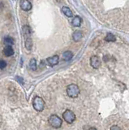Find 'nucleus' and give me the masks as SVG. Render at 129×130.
Wrapping results in <instances>:
<instances>
[{"label":"nucleus","instance_id":"nucleus-1","mask_svg":"<svg viewBox=\"0 0 129 130\" xmlns=\"http://www.w3.org/2000/svg\"><path fill=\"white\" fill-rule=\"evenodd\" d=\"M80 88L76 84H71L67 85V94L68 97L71 98V99H76L80 94Z\"/></svg>","mask_w":129,"mask_h":130},{"label":"nucleus","instance_id":"nucleus-2","mask_svg":"<svg viewBox=\"0 0 129 130\" xmlns=\"http://www.w3.org/2000/svg\"><path fill=\"white\" fill-rule=\"evenodd\" d=\"M33 107L37 111L42 112L45 108V102L41 97L36 96L33 100Z\"/></svg>","mask_w":129,"mask_h":130},{"label":"nucleus","instance_id":"nucleus-3","mask_svg":"<svg viewBox=\"0 0 129 130\" xmlns=\"http://www.w3.org/2000/svg\"><path fill=\"white\" fill-rule=\"evenodd\" d=\"M49 124L54 128H59L63 124V120L56 115H51L49 117Z\"/></svg>","mask_w":129,"mask_h":130},{"label":"nucleus","instance_id":"nucleus-4","mask_svg":"<svg viewBox=\"0 0 129 130\" xmlns=\"http://www.w3.org/2000/svg\"><path fill=\"white\" fill-rule=\"evenodd\" d=\"M63 118L67 124H72L76 120V115L70 110H66L63 113Z\"/></svg>","mask_w":129,"mask_h":130},{"label":"nucleus","instance_id":"nucleus-5","mask_svg":"<svg viewBox=\"0 0 129 130\" xmlns=\"http://www.w3.org/2000/svg\"><path fill=\"white\" fill-rule=\"evenodd\" d=\"M101 64H102V61H101L100 58L97 55H93L90 58V65L92 68L95 69H98L100 68Z\"/></svg>","mask_w":129,"mask_h":130},{"label":"nucleus","instance_id":"nucleus-6","mask_svg":"<svg viewBox=\"0 0 129 130\" xmlns=\"http://www.w3.org/2000/svg\"><path fill=\"white\" fill-rule=\"evenodd\" d=\"M20 7L21 8L25 11H29L32 9L33 5L29 0H21L20 1Z\"/></svg>","mask_w":129,"mask_h":130},{"label":"nucleus","instance_id":"nucleus-7","mask_svg":"<svg viewBox=\"0 0 129 130\" xmlns=\"http://www.w3.org/2000/svg\"><path fill=\"white\" fill-rule=\"evenodd\" d=\"M46 62L51 67H54L55 65H57L59 62V55H53L51 57H49V58L46 59Z\"/></svg>","mask_w":129,"mask_h":130},{"label":"nucleus","instance_id":"nucleus-8","mask_svg":"<svg viewBox=\"0 0 129 130\" xmlns=\"http://www.w3.org/2000/svg\"><path fill=\"white\" fill-rule=\"evenodd\" d=\"M3 53L5 56L10 57L14 55V50H13V48L11 47V46H6L4 49H3Z\"/></svg>","mask_w":129,"mask_h":130},{"label":"nucleus","instance_id":"nucleus-9","mask_svg":"<svg viewBox=\"0 0 129 130\" xmlns=\"http://www.w3.org/2000/svg\"><path fill=\"white\" fill-rule=\"evenodd\" d=\"M83 38V32L80 30H76L73 32V34H72V38L75 41V42H79Z\"/></svg>","mask_w":129,"mask_h":130},{"label":"nucleus","instance_id":"nucleus-10","mask_svg":"<svg viewBox=\"0 0 129 130\" xmlns=\"http://www.w3.org/2000/svg\"><path fill=\"white\" fill-rule=\"evenodd\" d=\"M81 23H82V19H81V17H80L79 15L75 16L73 20H71V24L74 27H80L81 25Z\"/></svg>","mask_w":129,"mask_h":130},{"label":"nucleus","instance_id":"nucleus-11","mask_svg":"<svg viewBox=\"0 0 129 130\" xmlns=\"http://www.w3.org/2000/svg\"><path fill=\"white\" fill-rule=\"evenodd\" d=\"M61 11L63 12V13L66 16H67V17H72L73 16V12L71 11V10L70 9L69 7H63L61 8Z\"/></svg>","mask_w":129,"mask_h":130},{"label":"nucleus","instance_id":"nucleus-12","mask_svg":"<svg viewBox=\"0 0 129 130\" xmlns=\"http://www.w3.org/2000/svg\"><path fill=\"white\" fill-rule=\"evenodd\" d=\"M23 34L25 38H28V37H31V28L29 25H24L23 26Z\"/></svg>","mask_w":129,"mask_h":130},{"label":"nucleus","instance_id":"nucleus-13","mask_svg":"<svg viewBox=\"0 0 129 130\" xmlns=\"http://www.w3.org/2000/svg\"><path fill=\"white\" fill-rule=\"evenodd\" d=\"M63 58L65 61H69L73 58V54H72L71 51H67L63 54Z\"/></svg>","mask_w":129,"mask_h":130},{"label":"nucleus","instance_id":"nucleus-14","mask_svg":"<svg viewBox=\"0 0 129 130\" xmlns=\"http://www.w3.org/2000/svg\"><path fill=\"white\" fill-rule=\"evenodd\" d=\"M25 48L28 51H30L32 49V46H33V42H32V38L31 37H28L25 38Z\"/></svg>","mask_w":129,"mask_h":130},{"label":"nucleus","instance_id":"nucleus-15","mask_svg":"<svg viewBox=\"0 0 129 130\" xmlns=\"http://www.w3.org/2000/svg\"><path fill=\"white\" fill-rule=\"evenodd\" d=\"M29 68L32 71H36L38 68V63H37V60L35 59H32L29 61Z\"/></svg>","mask_w":129,"mask_h":130},{"label":"nucleus","instance_id":"nucleus-16","mask_svg":"<svg viewBox=\"0 0 129 130\" xmlns=\"http://www.w3.org/2000/svg\"><path fill=\"white\" fill-rule=\"evenodd\" d=\"M105 40L106 41V42H115L116 41V38L115 36L113 34H110V32H108L106 34V38H105Z\"/></svg>","mask_w":129,"mask_h":130},{"label":"nucleus","instance_id":"nucleus-17","mask_svg":"<svg viewBox=\"0 0 129 130\" xmlns=\"http://www.w3.org/2000/svg\"><path fill=\"white\" fill-rule=\"evenodd\" d=\"M3 42L6 45V46H13L14 45V40L12 38H10V37H7L3 40Z\"/></svg>","mask_w":129,"mask_h":130},{"label":"nucleus","instance_id":"nucleus-18","mask_svg":"<svg viewBox=\"0 0 129 130\" xmlns=\"http://www.w3.org/2000/svg\"><path fill=\"white\" fill-rule=\"evenodd\" d=\"M7 67V63L4 60L0 59V69H4Z\"/></svg>","mask_w":129,"mask_h":130},{"label":"nucleus","instance_id":"nucleus-19","mask_svg":"<svg viewBox=\"0 0 129 130\" xmlns=\"http://www.w3.org/2000/svg\"><path fill=\"white\" fill-rule=\"evenodd\" d=\"M15 79H16V80H18L21 85H24V80H23L22 77H21V76H15Z\"/></svg>","mask_w":129,"mask_h":130},{"label":"nucleus","instance_id":"nucleus-20","mask_svg":"<svg viewBox=\"0 0 129 130\" xmlns=\"http://www.w3.org/2000/svg\"><path fill=\"white\" fill-rule=\"evenodd\" d=\"M111 130H114V129H121L119 127H118V126H116V125H114V126H112V127L110 128Z\"/></svg>","mask_w":129,"mask_h":130},{"label":"nucleus","instance_id":"nucleus-21","mask_svg":"<svg viewBox=\"0 0 129 130\" xmlns=\"http://www.w3.org/2000/svg\"><path fill=\"white\" fill-rule=\"evenodd\" d=\"M44 66H45V62H44V61H42L41 62V68H44Z\"/></svg>","mask_w":129,"mask_h":130}]
</instances>
